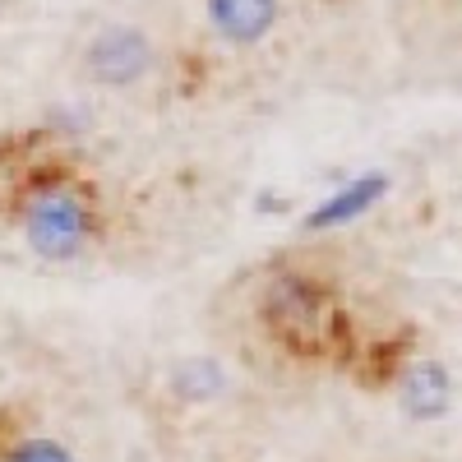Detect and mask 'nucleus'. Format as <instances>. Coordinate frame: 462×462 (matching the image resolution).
<instances>
[{
  "label": "nucleus",
  "mask_w": 462,
  "mask_h": 462,
  "mask_svg": "<svg viewBox=\"0 0 462 462\" xmlns=\"http://www.w3.org/2000/svg\"><path fill=\"white\" fill-rule=\"evenodd\" d=\"M93 231H97V217L74 185L37 189L23 208V236L37 259H51V263L79 259L93 241Z\"/></svg>",
  "instance_id": "nucleus-1"
},
{
  "label": "nucleus",
  "mask_w": 462,
  "mask_h": 462,
  "mask_svg": "<svg viewBox=\"0 0 462 462\" xmlns=\"http://www.w3.org/2000/svg\"><path fill=\"white\" fill-rule=\"evenodd\" d=\"M88 79L106 88H130L152 69V37L134 23H106L93 32V42L84 51Z\"/></svg>",
  "instance_id": "nucleus-2"
},
{
  "label": "nucleus",
  "mask_w": 462,
  "mask_h": 462,
  "mask_svg": "<svg viewBox=\"0 0 462 462\" xmlns=\"http://www.w3.org/2000/svg\"><path fill=\"white\" fill-rule=\"evenodd\" d=\"M282 19V0H208V23L222 42L254 47Z\"/></svg>",
  "instance_id": "nucleus-3"
},
{
  "label": "nucleus",
  "mask_w": 462,
  "mask_h": 462,
  "mask_svg": "<svg viewBox=\"0 0 462 462\" xmlns=\"http://www.w3.org/2000/svg\"><path fill=\"white\" fill-rule=\"evenodd\" d=\"M383 195H389V176H379V171H365L356 180H346L337 185L333 195H324L310 217H305V231H333V226H352L356 217H365Z\"/></svg>",
  "instance_id": "nucleus-4"
},
{
  "label": "nucleus",
  "mask_w": 462,
  "mask_h": 462,
  "mask_svg": "<svg viewBox=\"0 0 462 462\" xmlns=\"http://www.w3.org/2000/svg\"><path fill=\"white\" fill-rule=\"evenodd\" d=\"M398 402H402V411L411 420H439V416H448V407H453V374H448V365L416 361L402 374Z\"/></svg>",
  "instance_id": "nucleus-5"
},
{
  "label": "nucleus",
  "mask_w": 462,
  "mask_h": 462,
  "mask_svg": "<svg viewBox=\"0 0 462 462\" xmlns=\"http://www.w3.org/2000/svg\"><path fill=\"white\" fill-rule=\"evenodd\" d=\"M226 365L213 361V356H189L171 370V389L185 398V402H213L226 393Z\"/></svg>",
  "instance_id": "nucleus-6"
},
{
  "label": "nucleus",
  "mask_w": 462,
  "mask_h": 462,
  "mask_svg": "<svg viewBox=\"0 0 462 462\" xmlns=\"http://www.w3.org/2000/svg\"><path fill=\"white\" fill-rule=\"evenodd\" d=\"M5 462H74V453L56 439H23Z\"/></svg>",
  "instance_id": "nucleus-7"
}]
</instances>
